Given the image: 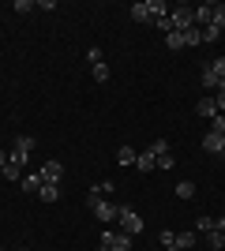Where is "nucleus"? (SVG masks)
<instances>
[{
	"label": "nucleus",
	"instance_id": "obj_1",
	"mask_svg": "<svg viewBox=\"0 0 225 251\" xmlns=\"http://www.w3.org/2000/svg\"><path fill=\"white\" fill-rule=\"evenodd\" d=\"M169 15V4L165 0H139V4H131V19L135 23H158Z\"/></svg>",
	"mask_w": 225,
	"mask_h": 251
},
{
	"label": "nucleus",
	"instance_id": "obj_2",
	"mask_svg": "<svg viewBox=\"0 0 225 251\" xmlns=\"http://www.w3.org/2000/svg\"><path fill=\"white\" fill-rule=\"evenodd\" d=\"M26 161H30V154L11 150V154H8V165L0 169V173H4V180H19V176H23V169H26Z\"/></svg>",
	"mask_w": 225,
	"mask_h": 251
},
{
	"label": "nucleus",
	"instance_id": "obj_3",
	"mask_svg": "<svg viewBox=\"0 0 225 251\" xmlns=\"http://www.w3.org/2000/svg\"><path fill=\"white\" fill-rule=\"evenodd\" d=\"M117 225H120V232H128V236H139L143 232V218L131 206H120V221Z\"/></svg>",
	"mask_w": 225,
	"mask_h": 251
},
{
	"label": "nucleus",
	"instance_id": "obj_4",
	"mask_svg": "<svg viewBox=\"0 0 225 251\" xmlns=\"http://www.w3.org/2000/svg\"><path fill=\"white\" fill-rule=\"evenodd\" d=\"M101 248H105V251H131V236H128V232L105 229V232H101Z\"/></svg>",
	"mask_w": 225,
	"mask_h": 251
},
{
	"label": "nucleus",
	"instance_id": "obj_5",
	"mask_svg": "<svg viewBox=\"0 0 225 251\" xmlns=\"http://www.w3.org/2000/svg\"><path fill=\"white\" fill-rule=\"evenodd\" d=\"M169 23H173V30H176V34H188V30H192V8H188V4H176L173 15H169Z\"/></svg>",
	"mask_w": 225,
	"mask_h": 251
},
{
	"label": "nucleus",
	"instance_id": "obj_6",
	"mask_svg": "<svg viewBox=\"0 0 225 251\" xmlns=\"http://www.w3.org/2000/svg\"><path fill=\"white\" fill-rule=\"evenodd\" d=\"M90 210H94L98 221H113V225L120 221V206H117V202H105V199H101L98 206H90Z\"/></svg>",
	"mask_w": 225,
	"mask_h": 251
},
{
	"label": "nucleus",
	"instance_id": "obj_7",
	"mask_svg": "<svg viewBox=\"0 0 225 251\" xmlns=\"http://www.w3.org/2000/svg\"><path fill=\"white\" fill-rule=\"evenodd\" d=\"M214 23V4H199V8H192V26H210Z\"/></svg>",
	"mask_w": 225,
	"mask_h": 251
},
{
	"label": "nucleus",
	"instance_id": "obj_8",
	"mask_svg": "<svg viewBox=\"0 0 225 251\" xmlns=\"http://www.w3.org/2000/svg\"><path fill=\"white\" fill-rule=\"evenodd\" d=\"M42 180L45 184H60V180H64V161H45L42 165Z\"/></svg>",
	"mask_w": 225,
	"mask_h": 251
},
{
	"label": "nucleus",
	"instance_id": "obj_9",
	"mask_svg": "<svg viewBox=\"0 0 225 251\" xmlns=\"http://www.w3.org/2000/svg\"><path fill=\"white\" fill-rule=\"evenodd\" d=\"M203 150L206 154H225V135L222 131H206L203 135Z\"/></svg>",
	"mask_w": 225,
	"mask_h": 251
},
{
	"label": "nucleus",
	"instance_id": "obj_10",
	"mask_svg": "<svg viewBox=\"0 0 225 251\" xmlns=\"http://www.w3.org/2000/svg\"><path fill=\"white\" fill-rule=\"evenodd\" d=\"M195 232L206 236V232H225V218H199L195 221Z\"/></svg>",
	"mask_w": 225,
	"mask_h": 251
},
{
	"label": "nucleus",
	"instance_id": "obj_11",
	"mask_svg": "<svg viewBox=\"0 0 225 251\" xmlns=\"http://www.w3.org/2000/svg\"><path fill=\"white\" fill-rule=\"evenodd\" d=\"M195 244H199V232L188 229V232H176V251H192Z\"/></svg>",
	"mask_w": 225,
	"mask_h": 251
},
{
	"label": "nucleus",
	"instance_id": "obj_12",
	"mask_svg": "<svg viewBox=\"0 0 225 251\" xmlns=\"http://www.w3.org/2000/svg\"><path fill=\"white\" fill-rule=\"evenodd\" d=\"M42 173H30V176H23V191H26V195H38V191H42Z\"/></svg>",
	"mask_w": 225,
	"mask_h": 251
},
{
	"label": "nucleus",
	"instance_id": "obj_13",
	"mask_svg": "<svg viewBox=\"0 0 225 251\" xmlns=\"http://www.w3.org/2000/svg\"><path fill=\"white\" fill-rule=\"evenodd\" d=\"M195 113L203 116V120H214V116H218V105H214V98H203V101L195 105Z\"/></svg>",
	"mask_w": 225,
	"mask_h": 251
},
{
	"label": "nucleus",
	"instance_id": "obj_14",
	"mask_svg": "<svg viewBox=\"0 0 225 251\" xmlns=\"http://www.w3.org/2000/svg\"><path fill=\"white\" fill-rule=\"evenodd\" d=\"M135 169H139V173H150V169H158V157L150 154V150H143V154L135 157Z\"/></svg>",
	"mask_w": 225,
	"mask_h": 251
},
{
	"label": "nucleus",
	"instance_id": "obj_15",
	"mask_svg": "<svg viewBox=\"0 0 225 251\" xmlns=\"http://www.w3.org/2000/svg\"><path fill=\"white\" fill-rule=\"evenodd\" d=\"M38 199H42V202H56V199H60V184H42Z\"/></svg>",
	"mask_w": 225,
	"mask_h": 251
},
{
	"label": "nucleus",
	"instance_id": "obj_16",
	"mask_svg": "<svg viewBox=\"0 0 225 251\" xmlns=\"http://www.w3.org/2000/svg\"><path fill=\"white\" fill-rule=\"evenodd\" d=\"M218 86H225V83L210 72V64H206V68H203V90H218Z\"/></svg>",
	"mask_w": 225,
	"mask_h": 251
},
{
	"label": "nucleus",
	"instance_id": "obj_17",
	"mask_svg": "<svg viewBox=\"0 0 225 251\" xmlns=\"http://www.w3.org/2000/svg\"><path fill=\"white\" fill-rule=\"evenodd\" d=\"M165 45H169L173 52H176V49H188V42H184V34H176V30H169V34H165Z\"/></svg>",
	"mask_w": 225,
	"mask_h": 251
},
{
	"label": "nucleus",
	"instance_id": "obj_18",
	"mask_svg": "<svg viewBox=\"0 0 225 251\" xmlns=\"http://www.w3.org/2000/svg\"><path fill=\"white\" fill-rule=\"evenodd\" d=\"M135 157H139V154H135L131 147H120L117 150V165H135Z\"/></svg>",
	"mask_w": 225,
	"mask_h": 251
},
{
	"label": "nucleus",
	"instance_id": "obj_19",
	"mask_svg": "<svg viewBox=\"0 0 225 251\" xmlns=\"http://www.w3.org/2000/svg\"><path fill=\"white\" fill-rule=\"evenodd\" d=\"M34 147H38V139H34V135H19V139H15V150H23V154H30Z\"/></svg>",
	"mask_w": 225,
	"mask_h": 251
},
{
	"label": "nucleus",
	"instance_id": "obj_20",
	"mask_svg": "<svg viewBox=\"0 0 225 251\" xmlns=\"http://www.w3.org/2000/svg\"><path fill=\"white\" fill-rule=\"evenodd\" d=\"M206 248L222 251V248H225V232H206Z\"/></svg>",
	"mask_w": 225,
	"mask_h": 251
},
{
	"label": "nucleus",
	"instance_id": "obj_21",
	"mask_svg": "<svg viewBox=\"0 0 225 251\" xmlns=\"http://www.w3.org/2000/svg\"><path fill=\"white\" fill-rule=\"evenodd\" d=\"M176 195H180V199H192V195H195V184H192V180H180V184H176Z\"/></svg>",
	"mask_w": 225,
	"mask_h": 251
},
{
	"label": "nucleus",
	"instance_id": "obj_22",
	"mask_svg": "<svg viewBox=\"0 0 225 251\" xmlns=\"http://www.w3.org/2000/svg\"><path fill=\"white\" fill-rule=\"evenodd\" d=\"M150 154H154V157H161V154H169V143H165V139H154V143H150Z\"/></svg>",
	"mask_w": 225,
	"mask_h": 251
},
{
	"label": "nucleus",
	"instance_id": "obj_23",
	"mask_svg": "<svg viewBox=\"0 0 225 251\" xmlns=\"http://www.w3.org/2000/svg\"><path fill=\"white\" fill-rule=\"evenodd\" d=\"M90 75H94L98 83H105V79H109V64H105V60H101V64H94V68H90Z\"/></svg>",
	"mask_w": 225,
	"mask_h": 251
},
{
	"label": "nucleus",
	"instance_id": "obj_24",
	"mask_svg": "<svg viewBox=\"0 0 225 251\" xmlns=\"http://www.w3.org/2000/svg\"><path fill=\"white\" fill-rule=\"evenodd\" d=\"M210 26L225 30V4H214V23H210Z\"/></svg>",
	"mask_w": 225,
	"mask_h": 251
},
{
	"label": "nucleus",
	"instance_id": "obj_25",
	"mask_svg": "<svg viewBox=\"0 0 225 251\" xmlns=\"http://www.w3.org/2000/svg\"><path fill=\"white\" fill-rule=\"evenodd\" d=\"M184 42H188V45H203V30H199V26H192V30L184 34Z\"/></svg>",
	"mask_w": 225,
	"mask_h": 251
},
{
	"label": "nucleus",
	"instance_id": "obj_26",
	"mask_svg": "<svg viewBox=\"0 0 225 251\" xmlns=\"http://www.w3.org/2000/svg\"><path fill=\"white\" fill-rule=\"evenodd\" d=\"M161 244H165L169 251H176V232H173V229H161Z\"/></svg>",
	"mask_w": 225,
	"mask_h": 251
},
{
	"label": "nucleus",
	"instance_id": "obj_27",
	"mask_svg": "<svg viewBox=\"0 0 225 251\" xmlns=\"http://www.w3.org/2000/svg\"><path fill=\"white\" fill-rule=\"evenodd\" d=\"M218 38H222V30H218V26H203V45L218 42Z\"/></svg>",
	"mask_w": 225,
	"mask_h": 251
},
{
	"label": "nucleus",
	"instance_id": "obj_28",
	"mask_svg": "<svg viewBox=\"0 0 225 251\" xmlns=\"http://www.w3.org/2000/svg\"><path fill=\"white\" fill-rule=\"evenodd\" d=\"M86 64H90V68H94V64H101V49H98V45H90V49H86Z\"/></svg>",
	"mask_w": 225,
	"mask_h": 251
},
{
	"label": "nucleus",
	"instance_id": "obj_29",
	"mask_svg": "<svg viewBox=\"0 0 225 251\" xmlns=\"http://www.w3.org/2000/svg\"><path fill=\"white\" fill-rule=\"evenodd\" d=\"M210 72H214V75H218V79H222V83H225V56H218V60H214V64H210Z\"/></svg>",
	"mask_w": 225,
	"mask_h": 251
},
{
	"label": "nucleus",
	"instance_id": "obj_30",
	"mask_svg": "<svg viewBox=\"0 0 225 251\" xmlns=\"http://www.w3.org/2000/svg\"><path fill=\"white\" fill-rule=\"evenodd\" d=\"M210 131H222V135H225V113H218L214 120H210Z\"/></svg>",
	"mask_w": 225,
	"mask_h": 251
},
{
	"label": "nucleus",
	"instance_id": "obj_31",
	"mask_svg": "<svg viewBox=\"0 0 225 251\" xmlns=\"http://www.w3.org/2000/svg\"><path fill=\"white\" fill-rule=\"evenodd\" d=\"M214 105H218V113H225V86L214 90Z\"/></svg>",
	"mask_w": 225,
	"mask_h": 251
},
{
	"label": "nucleus",
	"instance_id": "obj_32",
	"mask_svg": "<svg viewBox=\"0 0 225 251\" xmlns=\"http://www.w3.org/2000/svg\"><path fill=\"white\" fill-rule=\"evenodd\" d=\"M15 11H19V15H26V11H34V0H15Z\"/></svg>",
	"mask_w": 225,
	"mask_h": 251
},
{
	"label": "nucleus",
	"instance_id": "obj_33",
	"mask_svg": "<svg viewBox=\"0 0 225 251\" xmlns=\"http://www.w3.org/2000/svg\"><path fill=\"white\" fill-rule=\"evenodd\" d=\"M173 165H176V161H173V150H169V154H161V157H158V169H173Z\"/></svg>",
	"mask_w": 225,
	"mask_h": 251
},
{
	"label": "nucleus",
	"instance_id": "obj_34",
	"mask_svg": "<svg viewBox=\"0 0 225 251\" xmlns=\"http://www.w3.org/2000/svg\"><path fill=\"white\" fill-rule=\"evenodd\" d=\"M4 165H8V154H4V150H0V169H4Z\"/></svg>",
	"mask_w": 225,
	"mask_h": 251
},
{
	"label": "nucleus",
	"instance_id": "obj_35",
	"mask_svg": "<svg viewBox=\"0 0 225 251\" xmlns=\"http://www.w3.org/2000/svg\"><path fill=\"white\" fill-rule=\"evenodd\" d=\"M23 251H26V248H23Z\"/></svg>",
	"mask_w": 225,
	"mask_h": 251
},
{
	"label": "nucleus",
	"instance_id": "obj_36",
	"mask_svg": "<svg viewBox=\"0 0 225 251\" xmlns=\"http://www.w3.org/2000/svg\"><path fill=\"white\" fill-rule=\"evenodd\" d=\"M101 251H105V248H101Z\"/></svg>",
	"mask_w": 225,
	"mask_h": 251
},
{
	"label": "nucleus",
	"instance_id": "obj_37",
	"mask_svg": "<svg viewBox=\"0 0 225 251\" xmlns=\"http://www.w3.org/2000/svg\"><path fill=\"white\" fill-rule=\"evenodd\" d=\"M0 251H4V248H0Z\"/></svg>",
	"mask_w": 225,
	"mask_h": 251
}]
</instances>
